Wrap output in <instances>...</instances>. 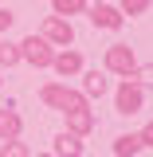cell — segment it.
Segmentation results:
<instances>
[{
  "label": "cell",
  "mask_w": 153,
  "mask_h": 157,
  "mask_svg": "<svg viewBox=\"0 0 153 157\" xmlns=\"http://www.w3.org/2000/svg\"><path fill=\"white\" fill-rule=\"evenodd\" d=\"M51 153L55 157H82V137H75L71 130H59L51 141Z\"/></svg>",
  "instance_id": "cell-10"
},
{
  "label": "cell",
  "mask_w": 153,
  "mask_h": 157,
  "mask_svg": "<svg viewBox=\"0 0 153 157\" xmlns=\"http://www.w3.org/2000/svg\"><path fill=\"white\" fill-rule=\"evenodd\" d=\"M32 157H55V153H32Z\"/></svg>",
  "instance_id": "cell-19"
},
{
  "label": "cell",
  "mask_w": 153,
  "mask_h": 157,
  "mask_svg": "<svg viewBox=\"0 0 153 157\" xmlns=\"http://www.w3.org/2000/svg\"><path fill=\"white\" fill-rule=\"evenodd\" d=\"M114 110H118V114H126V118L141 114V110H145V86H141V82H130V78H122L118 90H114Z\"/></svg>",
  "instance_id": "cell-4"
},
{
  "label": "cell",
  "mask_w": 153,
  "mask_h": 157,
  "mask_svg": "<svg viewBox=\"0 0 153 157\" xmlns=\"http://www.w3.org/2000/svg\"><path fill=\"white\" fill-rule=\"evenodd\" d=\"M51 71H55L59 78H75L78 71H82V55H78L75 47H59L55 55H51Z\"/></svg>",
  "instance_id": "cell-7"
},
{
  "label": "cell",
  "mask_w": 153,
  "mask_h": 157,
  "mask_svg": "<svg viewBox=\"0 0 153 157\" xmlns=\"http://www.w3.org/2000/svg\"><path fill=\"white\" fill-rule=\"evenodd\" d=\"M149 4L153 0H118V12H122V16H145V12H149Z\"/></svg>",
  "instance_id": "cell-15"
},
{
  "label": "cell",
  "mask_w": 153,
  "mask_h": 157,
  "mask_svg": "<svg viewBox=\"0 0 153 157\" xmlns=\"http://www.w3.org/2000/svg\"><path fill=\"white\" fill-rule=\"evenodd\" d=\"M141 149H145V145H141L137 134H118L114 137V157H137Z\"/></svg>",
  "instance_id": "cell-12"
},
{
  "label": "cell",
  "mask_w": 153,
  "mask_h": 157,
  "mask_svg": "<svg viewBox=\"0 0 153 157\" xmlns=\"http://www.w3.org/2000/svg\"><path fill=\"white\" fill-rule=\"evenodd\" d=\"M86 4H90V0H51V12L63 16V20H71V16H78V12H86Z\"/></svg>",
  "instance_id": "cell-13"
},
{
  "label": "cell",
  "mask_w": 153,
  "mask_h": 157,
  "mask_svg": "<svg viewBox=\"0 0 153 157\" xmlns=\"http://www.w3.org/2000/svg\"><path fill=\"white\" fill-rule=\"evenodd\" d=\"M0 82H4V78H0Z\"/></svg>",
  "instance_id": "cell-20"
},
{
  "label": "cell",
  "mask_w": 153,
  "mask_h": 157,
  "mask_svg": "<svg viewBox=\"0 0 153 157\" xmlns=\"http://www.w3.org/2000/svg\"><path fill=\"white\" fill-rule=\"evenodd\" d=\"M0 4H4V0H0Z\"/></svg>",
  "instance_id": "cell-21"
},
{
  "label": "cell",
  "mask_w": 153,
  "mask_h": 157,
  "mask_svg": "<svg viewBox=\"0 0 153 157\" xmlns=\"http://www.w3.org/2000/svg\"><path fill=\"white\" fill-rule=\"evenodd\" d=\"M16 63H20V47L12 43V39H4V36H0V67L8 71V67H16Z\"/></svg>",
  "instance_id": "cell-14"
},
{
  "label": "cell",
  "mask_w": 153,
  "mask_h": 157,
  "mask_svg": "<svg viewBox=\"0 0 153 157\" xmlns=\"http://www.w3.org/2000/svg\"><path fill=\"white\" fill-rule=\"evenodd\" d=\"M39 102L43 106H51V110H78V106H90V98L75 90V86H67V82H43L39 86Z\"/></svg>",
  "instance_id": "cell-1"
},
{
  "label": "cell",
  "mask_w": 153,
  "mask_h": 157,
  "mask_svg": "<svg viewBox=\"0 0 153 157\" xmlns=\"http://www.w3.org/2000/svg\"><path fill=\"white\" fill-rule=\"evenodd\" d=\"M67 130H71L75 137H86V134H94V110H90V106L67 110Z\"/></svg>",
  "instance_id": "cell-9"
},
{
  "label": "cell",
  "mask_w": 153,
  "mask_h": 157,
  "mask_svg": "<svg viewBox=\"0 0 153 157\" xmlns=\"http://www.w3.org/2000/svg\"><path fill=\"white\" fill-rule=\"evenodd\" d=\"M134 67H137V51L130 43H110V47H106V55H102V71H106V75L126 78Z\"/></svg>",
  "instance_id": "cell-3"
},
{
  "label": "cell",
  "mask_w": 153,
  "mask_h": 157,
  "mask_svg": "<svg viewBox=\"0 0 153 157\" xmlns=\"http://www.w3.org/2000/svg\"><path fill=\"white\" fill-rule=\"evenodd\" d=\"M16 47H20V63H28V67H36V71H47V67H51L55 47H51L43 36H36V32H32V36H24V39H20Z\"/></svg>",
  "instance_id": "cell-2"
},
{
  "label": "cell",
  "mask_w": 153,
  "mask_h": 157,
  "mask_svg": "<svg viewBox=\"0 0 153 157\" xmlns=\"http://www.w3.org/2000/svg\"><path fill=\"white\" fill-rule=\"evenodd\" d=\"M86 8H90V24L102 28V32H118V28L126 24V16L118 12V4H102V0H94V4H86Z\"/></svg>",
  "instance_id": "cell-6"
},
{
  "label": "cell",
  "mask_w": 153,
  "mask_h": 157,
  "mask_svg": "<svg viewBox=\"0 0 153 157\" xmlns=\"http://www.w3.org/2000/svg\"><path fill=\"white\" fill-rule=\"evenodd\" d=\"M12 24H16V12L0 4V36H8V32H12Z\"/></svg>",
  "instance_id": "cell-17"
},
{
  "label": "cell",
  "mask_w": 153,
  "mask_h": 157,
  "mask_svg": "<svg viewBox=\"0 0 153 157\" xmlns=\"http://www.w3.org/2000/svg\"><path fill=\"white\" fill-rule=\"evenodd\" d=\"M78 75H82V94L86 98H102V94H110V75H106V71H86V67H82V71H78Z\"/></svg>",
  "instance_id": "cell-8"
},
{
  "label": "cell",
  "mask_w": 153,
  "mask_h": 157,
  "mask_svg": "<svg viewBox=\"0 0 153 157\" xmlns=\"http://www.w3.org/2000/svg\"><path fill=\"white\" fill-rule=\"evenodd\" d=\"M137 137H141V145H145V149H149V145H153V130H149V126H145V130H141V134H137Z\"/></svg>",
  "instance_id": "cell-18"
},
{
  "label": "cell",
  "mask_w": 153,
  "mask_h": 157,
  "mask_svg": "<svg viewBox=\"0 0 153 157\" xmlns=\"http://www.w3.org/2000/svg\"><path fill=\"white\" fill-rule=\"evenodd\" d=\"M20 134H24V118H20L12 106H0V141L20 137Z\"/></svg>",
  "instance_id": "cell-11"
},
{
  "label": "cell",
  "mask_w": 153,
  "mask_h": 157,
  "mask_svg": "<svg viewBox=\"0 0 153 157\" xmlns=\"http://www.w3.org/2000/svg\"><path fill=\"white\" fill-rule=\"evenodd\" d=\"M39 36L47 39L51 47H71L75 43V28H71V20H63V16H47Z\"/></svg>",
  "instance_id": "cell-5"
},
{
  "label": "cell",
  "mask_w": 153,
  "mask_h": 157,
  "mask_svg": "<svg viewBox=\"0 0 153 157\" xmlns=\"http://www.w3.org/2000/svg\"><path fill=\"white\" fill-rule=\"evenodd\" d=\"M0 157H32V149H28L20 137H8V141L0 145Z\"/></svg>",
  "instance_id": "cell-16"
}]
</instances>
